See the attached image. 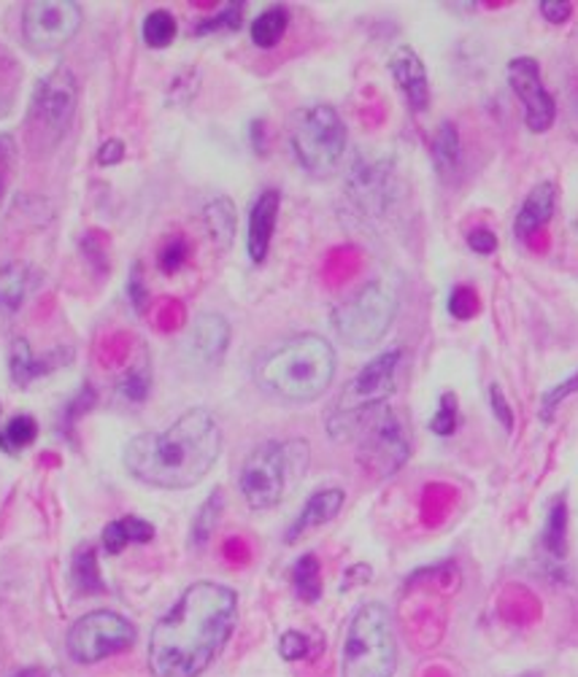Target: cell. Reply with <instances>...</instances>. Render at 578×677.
Returning <instances> with one entry per match:
<instances>
[{
    "instance_id": "6da1fadb",
    "label": "cell",
    "mask_w": 578,
    "mask_h": 677,
    "mask_svg": "<svg viewBox=\"0 0 578 677\" xmlns=\"http://www.w3.org/2000/svg\"><path fill=\"white\" fill-rule=\"evenodd\" d=\"M236 621V591L214 580H198L154 623L149 669L154 677H200L225 651Z\"/></svg>"
},
{
    "instance_id": "7a4b0ae2",
    "label": "cell",
    "mask_w": 578,
    "mask_h": 677,
    "mask_svg": "<svg viewBox=\"0 0 578 677\" xmlns=\"http://www.w3.org/2000/svg\"><path fill=\"white\" fill-rule=\"evenodd\" d=\"M222 429L206 407H189L163 433L135 435L124 446V470L154 489H193L217 465Z\"/></svg>"
},
{
    "instance_id": "3957f363",
    "label": "cell",
    "mask_w": 578,
    "mask_h": 677,
    "mask_svg": "<svg viewBox=\"0 0 578 677\" xmlns=\"http://www.w3.org/2000/svg\"><path fill=\"white\" fill-rule=\"evenodd\" d=\"M336 349L314 332L292 335L254 362V381L268 397L306 405L321 397L336 379Z\"/></svg>"
},
{
    "instance_id": "277c9868",
    "label": "cell",
    "mask_w": 578,
    "mask_h": 677,
    "mask_svg": "<svg viewBox=\"0 0 578 677\" xmlns=\"http://www.w3.org/2000/svg\"><path fill=\"white\" fill-rule=\"evenodd\" d=\"M312 448L301 437L265 440L252 448L238 472V489L252 511H271L297 489L306 478Z\"/></svg>"
},
{
    "instance_id": "5b68a950",
    "label": "cell",
    "mask_w": 578,
    "mask_h": 677,
    "mask_svg": "<svg viewBox=\"0 0 578 677\" xmlns=\"http://www.w3.org/2000/svg\"><path fill=\"white\" fill-rule=\"evenodd\" d=\"M401 349H386L377 353L360 373L351 379L327 416V433L332 440H351L360 433L362 424L390 403L397 389V370H401Z\"/></svg>"
},
{
    "instance_id": "8992f818",
    "label": "cell",
    "mask_w": 578,
    "mask_h": 677,
    "mask_svg": "<svg viewBox=\"0 0 578 677\" xmlns=\"http://www.w3.org/2000/svg\"><path fill=\"white\" fill-rule=\"evenodd\" d=\"M79 109V81L74 70L57 65L35 81L28 106V143L33 154L46 157L63 143Z\"/></svg>"
},
{
    "instance_id": "52a82bcc",
    "label": "cell",
    "mask_w": 578,
    "mask_h": 677,
    "mask_svg": "<svg viewBox=\"0 0 578 677\" xmlns=\"http://www.w3.org/2000/svg\"><path fill=\"white\" fill-rule=\"evenodd\" d=\"M397 669V640L390 610L366 602L351 615L341 653V677H392Z\"/></svg>"
},
{
    "instance_id": "ba28073f",
    "label": "cell",
    "mask_w": 578,
    "mask_h": 677,
    "mask_svg": "<svg viewBox=\"0 0 578 677\" xmlns=\"http://www.w3.org/2000/svg\"><path fill=\"white\" fill-rule=\"evenodd\" d=\"M287 135L297 165L312 176H332L347 154V122L327 103L303 106L292 113Z\"/></svg>"
},
{
    "instance_id": "9c48e42d",
    "label": "cell",
    "mask_w": 578,
    "mask_h": 677,
    "mask_svg": "<svg viewBox=\"0 0 578 677\" xmlns=\"http://www.w3.org/2000/svg\"><path fill=\"white\" fill-rule=\"evenodd\" d=\"M397 319V295L384 281H368L336 305L330 325L338 340L355 351L377 349Z\"/></svg>"
},
{
    "instance_id": "30bf717a",
    "label": "cell",
    "mask_w": 578,
    "mask_h": 677,
    "mask_svg": "<svg viewBox=\"0 0 578 677\" xmlns=\"http://www.w3.org/2000/svg\"><path fill=\"white\" fill-rule=\"evenodd\" d=\"M135 643V626L114 610H92L70 626L65 648L76 664H98Z\"/></svg>"
},
{
    "instance_id": "8fae6325",
    "label": "cell",
    "mask_w": 578,
    "mask_h": 677,
    "mask_svg": "<svg viewBox=\"0 0 578 677\" xmlns=\"http://www.w3.org/2000/svg\"><path fill=\"white\" fill-rule=\"evenodd\" d=\"M85 22V9L76 0H33L22 9V41L30 52L50 55L76 39Z\"/></svg>"
},
{
    "instance_id": "7c38bea8",
    "label": "cell",
    "mask_w": 578,
    "mask_h": 677,
    "mask_svg": "<svg viewBox=\"0 0 578 677\" xmlns=\"http://www.w3.org/2000/svg\"><path fill=\"white\" fill-rule=\"evenodd\" d=\"M357 459L373 478H390L408 461L411 446L403 422L390 405L379 407L360 427Z\"/></svg>"
},
{
    "instance_id": "4fadbf2b",
    "label": "cell",
    "mask_w": 578,
    "mask_h": 677,
    "mask_svg": "<svg viewBox=\"0 0 578 677\" xmlns=\"http://www.w3.org/2000/svg\"><path fill=\"white\" fill-rule=\"evenodd\" d=\"M509 84L524 109V124L533 133H546L557 119V103L541 81V65L533 57H516L509 63Z\"/></svg>"
},
{
    "instance_id": "5bb4252c",
    "label": "cell",
    "mask_w": 578,
    "mask_h": 677,
    "mask_svg": "<svg viewBox=\"0 0 578 677\" xmlns=\"http://www.w3.org/2000/svg\"><path fill=\"white\" fill-rule=\"evenodd\" d=\"M392 189H395V176H392V163L384 157H366L357 154L355 165L349 171L347 192L355 200V206L362 214H384L392 203Z\"/></svg>"
},
{
    "instance_id": "9a60e30c",
    "label": "cell",
    "mask_w": 578,
    "mask_h": 677,
    "mask_svg": "<svg viewBox=\"0 0 578 677\" xmlns=\"http://www.w3.org/2000/svg\"><path fill=\"white\" fill-rule=\"evenodd\" d=\"M390 74L397 89L403 92L405 103L414 113L427 111L430 106V84H427V68L422 57L411 46H401L390 57Z\"/></svg>"
},
{
    "instance_id": "2e32d148",
    "label": "cell",
    "mask_w": 578,
    "mask_h": 677,
    "mask_svg": "<svg viewBox=\"0 0 578 677\" xmlns=\"http://www.w3.org/2000/svg\"><path fill=\"white\" fill-rule=\"evenodd\" d=\"M279 208H282V195L276 189L260 192L258 200L249 208V225H247V251L249 260L254 265H262L271 251L273 232H276Z\"/></svg>"
},
{
    "instance_id": "e0dca14e",
    "label": "cell",
    "mask_w": 578,
    "mask_h": 677,
    "mask_svg": "<svg viewBox=\"0 0 578 677\" xmlns=\"http://www.w3.org/2000/svg\"><path fill=\"white\" fill-rule=\"evenodd\" d=\"M230 346V321L217 310H208L195 319L189 329V353L200 364H219Z\"/></svg>"
},
{
    "instance_id": "ac0fdd59",
    "label": "cell",
    "mask_w": 578,
    "mask_h": 677,
    "mask_svg": "<svg viewBox=\"0 0 578 677\" xmlns=\"http://www.w3.org/2000/svg\"><path fill=\"white\" fill-rule=\"evenodd\" d=\"M70 359H74V353H70L68 349H57V351L44 353V357H39V353L30 349V343L25 338H14L11 340V351H9L11 381H14L17 386H30L33 381L50 375L52 370L68 364Z\"/></svg>"
},
{
    "instance_id": "d6986e66",
    "label": "cell",
    "mask_w": 578,
    "mask_h": 677,
    "mask_svg": "<svg viewBox=\"0 0 578 677\" xmlns=\"http://www.w3.org/2000/svg\"><path fill=\"white\" fill-rule=\"evenodd\" d=\"M343 502H347L343 489H321L317 491V494H312L306 505H303L301 515L292 521V526L287 529V535H284V540L295 543V540H301L306 532L330 524V521L341 513Z\"/></svg>"
},
{
    "instance_id": "ffe728a7",
    "label": "cell",
    "mask_w": 578,
    "mask_h": 677,
    "mask_svg": "<svg viewBox=\"0 0 578 677\" xmlns=\"http://www.w3.org/2000/svg\"><path fill=\"white\" fill-rule=\"evenodd\" d=\"M554 208H557V187L552 182H541L530 189V195L524 197L520 214H516L514 232L516 238L527 241L535 232L544 230L554 217Z\"/></svg>"
},
{
    "instance_id": "44dd1931",
    "label": "cell",
    "mask_w": 578,
    "mask_h": 677,
    "mask_svg": "<svg viewBox=\"0 0 578 677\" xmlns=\"http://www.w3.org/2000/svg\"><path fill=\"white\" fill-rule=\"evenodd\" d=\"M103 550L106 554L117 556L128 548L130 543L133 545H146L154 540V526L149 521L139 518V515H124V518L111 521L109 526L103 529Z\"/></svg>"
},
{
    "instance_id": "7402d4cb",
    "label": "cell",
    "mask_w": 578,
    "mask_h": 677,
    "mask_svg": "<svg viewBox=\"0 0 578 677\" xmlns=\"http://www.w3.org/2000/svg\"><path fill=\"white\" fill-rule=\"evenodd\" d=\"M433 163L440 178H455L462 165V143L460 133L451 122H440L433 138Z\"/></svg>"
},
{
    "instance_id": "603a6c76",
    "label": "cell",
    "mask_w": 578,
    "mask_h": 677,
    "mask_svg": "<svg viewBox=\"0 0 578 677\" xmlns=\"http://www.w3.org/2000/svg\"><path fill=\"white\" fill-rule=\"evenodd\" d=\"M203 225H206L208 238L219 245V249H230L232 238H236V206L230 197H217V200L206 203L203 208Z\"/></svg>"
},
{
    "instance_id": "cb8c5ba5",
    "label": "cell",
    "mask_w": 578,
    "mask_h": 677,
    "mask_svg": "<svg viewBox=\"0 0 578 677\" xmlns=\"http://www.w3.org/2000/svg\"><path fill=\"white\" fill-rule=\"evenodd\" d=\"M22 79H25V68H22L20 57L9 46L0 44V119L11 117V111L17 109Z\"/></svg>"
},
{
    "instance_id": "d4e9b609",
    "label": "cell",
    "mask_w": 578,
    "mask_h": 677,
    "mask_svg": "<svg viewBox=\"0 0 578 677\" xmlns=\"http://www.w3.org/2000/svg\"><path fill=\"white\" fill-rule=\"evenodd\" d=\"M30 290V271L20 262L0 265V314L11 316L22 308Z\"/></svg>"
},
{
    "instance_id": "484cf974",
    "label": "cell",
    "mask_w": 578,
    "mask_h": 677,
    "mask_svg": "<svg viewBox=\"0 0 578 677\" xmlns=\"http://www.w3.org/2000/svg\"><path fill=\"white\" fill-rule=\"evenodd\" d=\"M287 28L290 11L284 9V6H268L258 20L252 22L249 35H252V44L258 46V50H273V46L284 39Z\"/></svg>"
},
{
    "instance_id": "4316f807",
    "label": "cell",
    "mask_w": 578,
    "mask_h": 677,
    "mask_svg": "<svg viewBox=\"0 0 578 677\" xmlns=\"http://www.w3.org/2000/svg\"><path fill=\"white\" fill-rule=\"evenodd\" d=\"M70 583L79 594H100L103 591V578H100L98 554L92 545H81L70 561Z\"/></svg>"
},
{
    "instance_id": "83f0119b",
    "label": "cell",
    "mask_w": 578,
    "mask_h": 677,
    "mask_svg": "<svg viewBox=\"0 0 578 677\" xmlns=\"http://www.w3.org/2000/svg\"><path fill=\"white\" fill-rule=\"evenodd\" d=\"M541 540H544L546 554L552 559H565V554H568V505H565V494H559L552 502Z\"/></svg>"
},
{
    "instance_id": "f1b7e54d",
    "label": "cell",
    "mask_w": 578,
    "mask_h": 677,
    "mask_svg": "<svg viewBox=\"0 0 578 677\" xmlns=\"http://www.w3.org/2000/svg\"><path fill=\"white\" fill-rule=\"evenodd\" d=\"M292 589L303 602H317L321 597V567L314 554H303L292 565Z\"/></svg>"
},
{
    "instance_id": "f546056e",
    "label": "cell",
    "mask_w": 578,
    "mask_h": 677,
    "mask_svg": "<svg viewBox=\"0 0 578 677\" xmlns=\"http://www.w3.org/2000/svg\"><path fill=\"white\" fill-rule=\"evenodd\" d=\"M176 33V17L165 9L149 11L144 17V25H141V35H144V44L149 50H168L174 44Z\"/></svg>"
},
{
    "instance_id": "4dcf8cb0",
    "label": "cell",
    "mask_w": 578,
    "mask_h": 677,
    "mask_svg": "<svg viewBox=\"0 0 578 677\" xmlns=\"http://www.w3.org/2000/svg\"><path fill=\"white\" fill-rule=\"evenodd\" d=\"M222 507H225L222 489H214L211 494H208V500L200 505V511L193 521L189 543H193L195 548H203V545L211 540L214 529H217V524H219V515H222Z\"/></svg>"
},
{
    "instance_id": "1f68e13d",
    "label": "cell",
    "mask_w": 578,
    "mask_h": 677,
    "mask_svg": "<svg viewBox=\"0 0 578 677\" xmlns=\"http://www.w3.org/2000/svg\"><path fill=\"white\" fill-rule=\"evenodd\" d=\"M0 433H3V451L14 454L33 446L35 437H39V422H35L30 413H17L14 418L6 422V427L0 429Z\"/></svg>"
},
{
    "instance_id": "d6a6232c",
    "label": "cell",
    "mask_w": 578,
    "mask_h": 677,
    "mask_svg": "<svg viewBox=\"0 0 578 677\" xmlns=\"http://www.w3.org/2000/svg\"><path fill=\"white\" fill-rule=\"evenodd\" d=\"M149 386H152V373H149V364L141 362L122 375V381H119V394H122L124 400H130V403H144Z\"/></svg>"
},
{
    "instance_id": "836d02e7",
    "label": "cell",
    "mask_w": 578,
    "mask_h": 677,
    "mask_svg": "<svg viewBox=\"0 0 578 677\" xmlns=\"http://www.w3.org/2000/svg\"><path fill=\"white\" fill-rule=\"evenodd\" d=\"M243 20V3H228L217 11L214 17L203 20L198 28L193 30L195 35H211V33H222V30H238Z\"/></svg>"
},
{
    "instance_id": "e575fe53",
    "label": "cell",
    "mask_w": 578,
    "mask_h": 677,
    "mask_svg": "<svg viewBox=\"0 0 578 677\" xmlns=\"http://www.w3.org/2000/svg\"><path fill=\"white\" fill-rule=\"evenodd\" d=\"M457 424H460V407H457L455 394H444L438 403V411L433 413L430 429L438 437H451L457 433Z\"/></svg>"
},
{
    "instance_id": "d590c367",
    "label": "cell",
    "mask_w": 578,
    "mask_h": 677,
    "mask_svg": "<svg viewBox=\"0 0 578 677\" xmlns=\"http://www.w3.org/2000/svg\"><path fill=\"white\" fill-rule=\"evenodd\" d=\"M576 392H578V370L574 375H570V379H565L563 383H559V386H554L544 394V403H541V418H544V422H552L554 411H557V407Z\"/></svg>"
},
{
    "instance_id": "8d00e7d4",
    "label": "cell",
    "mask_w": 578,
    "mask_h": 677,
    "mask_svg": "<svg viewBox=\"0 0 578 677\" xmlns=\"http://www.w3.org/2000/svg\"><path fill=\"white\" fill-rule=\"evenodd\" d=\"M187 260H189V245H187V241H182V238H174V241L165 243L157 254L160 271L168 273V275L182 271L184 262H187Z\"/></svg>"
},
{
    "instance_id": "74e56055",
    "label": "cell",
    "mask_w": 578,
    "mask_h": 677,
    "mask_svg": "<svg viewBox=\"0 0 578 677\" xmlns=\"http://www.w3.org/2000/svg\"><path fill=\"white\" fill-rule=\"evenodd\" d=\"M308 651H312V643H308L306 634L295 632V629L284 632L282 640H279V653H282V658H287V662H301V658L308 656Z\"/></svg>"
},
{
    "instance_id": "f35d334b",
    "label": "cell",
    "mask_w": 578,
    "mask_h": 677,
    "mask_svg": "<svg viewBox=\"0 0 578 677\" xmlns=\"http://www.w3.org/2000/svg\"><path fill=\"white\" fill-rule=\"evenodd\" d=\"M490 407H492L494 418H498V422L511 433V429H514V411H511L509 400H505L503 389H500L498 383H492L490 386Z\"/></svg>"
},
{
    "instance_id": "ab89813d",
    "label": "cell",
    "mask_w": 578,
    "mask_h": 677,
    "mask_svg": "<svg viewBox=\"0 0 578 677\" xmlns=\"http://www.w3.org/2000/svg\"><path fill=\"white\" fill-rule=\"evenodd\" d=\"M449 310L455 319H468V316L476 314V297L473 292L465 290V286H457L449 297Z\"/></svg>"
},
{
    "instance_id": "60d3db41",
    "label": "cell",
    "mask_w": 578,
    "mask_h": 677,
    "mask_svg": "<svg viewBox=\"0 0 578 677\" xmlns=\"http://www.w3.org/2000/svg\"><path fill=\"white\" fill-rule=\"evenodd\" d=\"M538 9L544 20L552 22V25H563L574 14V3H568V0H541Z\"/></svg>"
},
{
    "instance_id": "b9f144b4",
    "label": "cell",
    "mask_w": 578,
    "mask_h": 677,
    "mask_svg": "<svg viewBox=\"0 0 578 677\" xmlns=\"http://www.w3.org/2000/svg\"><path fill=\"white\" fill-rule=\"evenodd\" d=\"M124 160V143L119 138H109V141L100 143L98 149V165L100 167H111Z\"/></svg>"
},
{
    "instance_id": "7bdbcfd3",
    "label": "cell",
    "mask_w": 578,
    "mask_h": 677,
    "mask_svg": "<svg viewBox=\"0 0 578 677\" xmlns=\"http://www.w3.org/2000/svg\"><path fill=\"white\" fill-rule=\"evenodd\" d=\"M128 295L133 299L135 308H144L146 303V284H144V273H141V265H133V271H130L128 279Z\"/></svg>"
},
{
    "instance_id": "ee69618b",
    "label": "cell",
    "mask_w": 578,
    "mask_h": 677,
    "mask_svg": "<svg viewBox=\"0 0 578 677\" xmlns=\"http://www.w3.org/2000/svg\"><path fill=\"white\" fill-rule=\"evenodd\" d=\"M468 245L476 254H492V251L498 249V236L490 230H473L468 232Z\"/></svg>"
},
{
    "instance_id": "f6af8a7d",
    "label": "cell",
    "mask_w": 578,
    "mask_h": 677,
    "mask_svg": "<svg viewBox=\"0 0 578 677\" xmlns=\"http://www.w3.org/2000/svg\"><path fill=\"white\" fill-rule=\"evenodd\" d=\"M262 128H265V124L260 122H252V143H254V152L258 154H265V138H262Z\"/></svg>"
},
{
    "instance_id": "bcb514c9",
    "label": "cell",
    "mask_w": 578,
    "mask_h": 677,
    "mask_svg": "<svg viewBox=\"0 0 578 677\" xmlns=\"http://www.w3.org/2000/svg\"><path fill=\"white\" fill-rule=\"evenodd\" d=\"M14 677H63L57 673V669H41V667H28L20 669Z\"/></svg>"
},
{
    "instance_id": "7dc6e473",
    "label": "cell",
    "mask_w": 578,
    "mask_h": 677,
    "mask_svg": "<svg viewBox=\"0 0 578 677\" xmlns=\"http://www.w3.org/2000/svg\"><path fill=\"white\" fill-rule=\"evenodd\" d=\"M0 448H3V433H0Z\"/></svg>"
}]
</instances>
